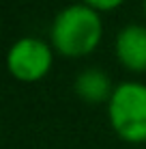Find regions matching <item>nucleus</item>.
<instances>
[{"instance_id": "f03ea898", "label": "nucleus", "mask_w": 146, "mask_h": 149, "mask_svg": "<svg viewBox=\"0 0 146 149\" xmlns=\"http://www.w3.org/2000/svg\"><path fill=\"white\" fill-rule=\"evenodd\" d=\"M108 119L125 143H146V84L127 80L114 86L108 102Z\"/></svg>"}, {"instance_id": "0eeeda50", "label": "nucleus", "mask_w": 146, "mask_h": 149, "mask_svg": "<svg viewBox=\"0 0 146 149\" xmlns=\"http://www.w3.org/2000/svg\"><path fill=\"white\" fill-rule=\"evenodd\" d=\"M144 15H146V0H144Z\"/></svg>"}, {"instance_id": "39448f33", "label": "nucleus", "mask_w": 146, "mask_h": 149, "mask_svg": "<svg viewBox=\"0 0 146 149\" xmlns=\"http://www.w3.org/2000/svg\"><path fill=\"white\" fill-rule=\"evenodd\" d=\"M75 93L82 102H88V104H101V102H110V97L114 93V86L110 82V76L105 74L103 69L97 67H88L82 69L75 78L73 84Z\"/></svg>"}, {"instance_id": "7ed1b4c3", "label": "nucleus", "mask_w": 146, "mask_h": 149, "mask_svg": "<svg viewBox=\"0 0 146 149\" xmlns=\"http://www.w3.org/2000/svg\"><path fill=\"white\" fill-rule=\"evenodd\" d=\"M54 52L47 41L39 37H19L7 52L9 74L19 82H39L49 74Z\"/></svg>"}, {"instance_id": "f257e3e1", "label": "nucleus", "mask_w": 146, "mask_h": 149, "mask_svg": "<svg viewBox=\"0 0 146 149\" xmlns=\"http://www.w3.org/2000/svg\"><path fill=\"white\" fill-rule=\"evenodd\" d=\"M103 37L101 13L84 2L60 9L49 28V41L58 54L69 58H82L97 50Z\"/></svg>"}, {"instance_id": "423d86ee", "label": "nucleus", "mask_w": 146, "mask_h": 149, "mask_svg": "<svg viewBox=\"0 0 146 149\" xmlns=\"http://www.w3.org/2000/svg\"><path fill=\"white\" fill-rule=\"evenodd\" d=\"M80 2L88 4L90 9H95V11H99V13H105V11H114V9H118L125 0H80Z\"/></svg>"}, {"instance_id": "20e7f679", "label": "nucleus", "mask_w": 146, "mask_h": 149, "mask_svg": "<svg viewBox=\"0 0 146 149\" xmlns=\"http://www.w3.org/2000/svg\"><path fill=\"white\" fill-rule=\"evenodd\" d=\"M114 54L118 63L129 71H146V26L127 24L118 30L114 41Z\"/></svg>"}]
</instances>
